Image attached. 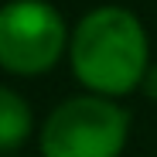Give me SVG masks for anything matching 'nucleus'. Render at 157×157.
Segmentation results:
<instances>
[{
    "instance_id": "nucleus-2",
    "label": "nucleus",
    "mask_w": 157,
    "mask_h": 157,
    "mask_svg": "<svg viewBox=\"0 0 157 157\" xmlns=\"http://www.w3.org/2000/svg\"><path fill=\"white\" fill-rule=\"evenodd\" d=\"M130 137V113L109 96H72L41 126L44 157H120Z\"/></svg>"
},
{
    "instance_id": "nucleus-3",
    "label": "nucleus",
    "mask_w": 157,
    "mask_h": 157,
    "mask_svg": "<svg viewBox=\"0 0 157 157\" xmlns=\"http://www.w3.org/2000/svg\"><path fill=\"white\" fill-rule=\"evenodd\" d=\"M68 51V28L48 0H7L0 7V68L44 75Z\"/></svg>"
},
{
    "instance_id": "nucleus-4",
    "label": "nucleus",
    "mask_w": 157,
    "mask_h": 157,
    "mask_svg": "<svg viewBox=\"0 0 157 157\" xmlns=\"http://www.w3.org/2000/svg\"><path fill=\"white\" fill-rule=\"evenodd\" d=\"M31 106L10 86H0V154H14L31 137Z\"/></svg>"
},
{
    "instance_id": "nucleus-1",
    "label": "nucleus",
    "mask_w": 157,
    "mask_h": 157,
    "mask_svg": "<svg viewBox=\"0 0 157 157\" xmlns=\"http://www.w3.org/2000/svg\"><path fill=\"white\" fill-rule=\"evenodd\" d=\"M150 44L137 14L126 7H96L75 24L68 62L75 78L96 96H126L147 75Z\"/></svg>"
},
{
    "instance_id": "nucleus-5",
    "label": "nucleus",
    "mask_w": 157,
    "mask_h": 157,
    "mask_svg": "<svg viewBox=\"0 0 157 157\" xmlns=\"http://www.w3.org/2000/svg\"><path fill=\"white\" fill-rule=\"evenodd\" d=\"M144 92L150 96V99H157V68H147V75H144Z\"/></svg>"
}]
</instances>
